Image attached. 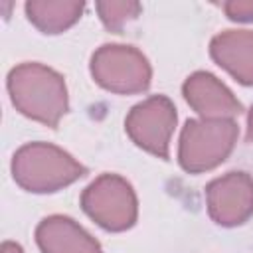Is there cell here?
<instances>
[{"instance_id":"7c38bea8","label":"cell","mask_w":253,"mask_h":253,"mask_svg":"<svg viewBox=\"0 0 253 253\" xmlns=\"http://www.w3.org/2000/svg\"><path fill=\"white\" fill-rule=\"evenodd\" d=\"M138 2H97V12L107 30L121 34L125 24L134 20L140 14Z\"/></svg>"},{"instance_id":"4fadbf2b","label":"cell","mask_w":253,"mask_h":253,"mask_svg":"<svg viewBox=\"0 0 253 253\" xmlns=\"http://www.w3.org/2000/svg\"><path fill=\"white\" fill-rule=\"evenodd\" d=\"M225 14L237 22H253V0H233L223 4Z\"/></svg>"},{"instance_id":"9a60e30c","label":"cell","mask_w":253,"mask_h":253,"mask_svg":"<svg viewBox=\"0 0 253 253\" xmlns=\"http://www.w3.org/2000/svg\"><path fill=\"white\" fill-rule=\"evenodd\" d=\"M247 138L253 140V107H251L249 117H247Z\"/></svg>"},{"instance_id":"52a82bcc","label":"cell","mask_w":253,"mask_h":253,"mask_svg":"<svg viewBox=\"0 0 253 253\" xmlns=\"http://www.w3.org/2000/svg\"><path fill=\"white\" fill-rule=\"evenodd\" d=\"M206 200L215 223L239 225L253 215V178L247 172H227L208 184Z\"/></svg>"},{"instance_id":"5b68a950","label":"cell","mask_w":253,"mask_h":253,"mask_svg":"<svg viewBox=\"0 0 253 253\" xmlns=\"http://www.w3.org/2000/svg\"><path fill=\"white\" fill-rule=\"evenodd\" d=\"M91 75L103 89L128 95L148 89L152 69L136 47L105 43L91 57Z\"/></svg>"},{"instance_id":"30bf717a","label":"cell","mask_w":253,"mask_h":253,"mask_svg":"<svg viewBox=\"0 0 253 253\" xmlns=\"http://www.w3.org/2000/svg\"><path fill=\"white\" fill-rule=\"evenodd\" d=\"M210 53L217 65L243 85H253V32L227 30L210 43Z\"/></svg>"},{"instance_id":"8992f818","label":"cell","mask_w":253,"mask_h":253,"mask_svg":"<svg viewBox=\"0 0 253 253\" xmlns=\"http://www.w3.org/2000/svg\"><path fill=\"white\" fill-rule=\"evenodd\" d=\"M174 126L176 107L164 95H154L134 105L125 121L126 134L132 142L158 158H168Z\"/></svg>"},{"instance_id":"3957f363","label":"cell","mask_w":253,"mask_h":253,"mask_svg":"<svg viewBox=\"0 0 253 253\" xmlns=\"http://www.w3.org/2000/svg\"><path fill=\"white\" fill-rule=\"evenodd\" d=\"M233 119H192L180 134L178 160L186 172L198 174L221 164L237 142Z\"/></svg>"},{"instance_id":"6da1fadb","label":"cell","mask_w":253,"mask_h":253,"mask_svg":"<svg viewBox=\"0 0 253 253\" xmlns=\"http://www.w3.org/2000/svg\"><path fill=\"white\" fill-rule=\"evenodd\" d=\"M8 93L22 115L51 128L59 125L69 107L65 79L42 63L16 65L8 75Z\"/></svg>"},{"instance_id":"9c48e42d","label":"cell","mask_w":253,"mask_h":253,"mask_svg":"<svg viewBox=\"0 0 253 253\" xmlns=\"http://www.w3.org/2000/svg\"><path fill=\"white\" fill-rule=\"evenodd\" d=\"M36 241L42 253H101L99 241L65 215L42 219L36 229Z\"/></svg>"},{"instance_id":"5bb4252c","label":"cell","mask_w":253,"mask_h":253,"mask_svg":"<svg viewBox=\"0 0 253 253\" xmlns=\"http://www.w3.org/2000/svg\"><path fill=\"white\" fill-rule=\"evenodd\" d=\"M0 253H24V251H22V247H20L18 243H14V241H6V243H2Z\"/></svg>"},{"instance_id":"7a4b0ae2","label":"cell","mask_w":253,"mask_h":253,"mask_svg":"<svg viewBox=\"0 0 253 253\" xmlns=\"http://www.w3.org/2000/svg\"><path fill=\"white\" fill-rule=\"evenodd\" d=\"M87 174L69 152L49 142H30L12 158V176L18 186L34 194L57 192Z\"/></svg>"},{"instance_id":"8fae6325","label":"cell","mask_w":253,"mask_h":253,"mask_svg":"<svg viewBox=\"0 0 253 253\" xmlns=\"http://www.w3.org/2000/svg\"><path fill=\"white\" fill-rule=\"evenodd\" d=\"M83 2L34 0L26 4L28 20L43 34H59L71 28L83 14Z\"/></svg>"},{"instance_id":"277c9868","label":"cell","mask_w":253,"mask_h":253,"mask_svg":"<svg viewBox=\"0 0 253 253\" xmlns=\"http://www.w3.org/2000/svg\"><path fill=\"white\" fill-rule=\"evenodd\" d=\"M83 211L103 229L125 231L134 225L138 202L132 186L117 174H101L81 196Z\"/></svg>"},{"instance_id":"ba28073f","label":"cell","mask_w":253,"mask_h":253,"mask_svg":"<svg viewBox=\"0 0 253 253\" xmlns=\"http://www.w3.org/2000/svg\"><path fill=\"white\" fill-rule=\"evenodd\" d=\"M184 99L202 119H233L243 111L235 95L211 73L196 71L182 85Z\"/></svg>"}]
</instances>
